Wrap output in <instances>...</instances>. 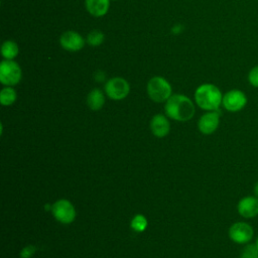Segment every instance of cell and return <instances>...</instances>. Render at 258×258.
I'll list each match as a JSON object with an SVG mask.
<instances>
[{
    "instance_id": "cell-18",
    "label": "cell",
    "mask_w": 258,
    "mask_h": 258,
    "mask_svg": "<svg viewBox=\"0 0 258 258\" xmlns=\"http://www.w3.org/2000/svg\"><path fill=\"white\" fill-rule=\"evenodd\" d=\"M131 228L136 232H143L147 228V219L143 215H136L131 221Z\"/></svg>"
},
{
    "instance_id": "cell-9",
    "label": "cell",
    "mask_w": 258,
    "mask_h": 258,
    "mask_svg": "<svg viewBox=\"0 0 258 258\" xmlns=\"http://www.w3.org/2000/svg\"><path fill=\"white\" fill-rule=\"evenodd\" d=\"M238 214L246 219H254L258 216V198L254 195L241 198L237 204Z\"/></svg>"
},
{
    "instance_id": "cell-2",
    "label": "cell",
    "mask_w": 258,
    "mask_h": 258,
    "mask_svg": "<svg viewBox=\"0 0 258 258\" xmlns=\"http://www.w3.org/2000/svg\"><path fill=\"white\" fill-rule=\"evenodd\" d=\"M197 105L206 111H216L222 105L223 95L220 89L213 84H203L195 92Z\"/></svg>"
},
{
    "instance_id": "cell-11",
    "label": "cell",
    "mask_w": 258,
    "mask_h": 258,
    "mask_svg": "<svg viewBox=\"0 0 258 258\" xmlns=\"http://www.w3.org/2000/svg\"><path fill=\"white\" fill-rule=\"evenodd\" d=\"M59 43L61 47L69 51L81 50L85 45V39L76 31H66L61 34L59 38Z\"/></svg>"
},
{
    "instance_id": "cell-22",
    "label": "cell",
    "mask_w": 258,
    "mask_h": 258,
    "mask_svg": "<svg viewBox=\"0 0 258 258\" xmlns=\"http://www.w3.org/2000/svg\"><path fill=\"white\" fill-rule=\"evenodd\" d=\"M253 195L258 198V180L254 183V186H253Z\"/></svg>"
},
{
    "instance_id": "cell-7",
    "label": "cell",
    "mask_w": 258,
    "mask_h": 258,
    "mask_svg": "<svg viewBox=\"0 0 258 258\" xmlns=\"http://www.w3.org/2000/svg\"><path fill=\"white\" fill-rule=\"evenodd\" d=\"M106 95L112 100H122L126 98L130 92L129 83L120 77L112 78L105 85Z\"/></svg>"
},
{
    "instance_id": "cell-23",
    "label": "cell",
    "mask_w": 258,
    "mask_h": 258,
    "mask_svg": "<svg viewBox=\"0 0 258 258\" xmlns=\"http://www.w3.org/2000/svg\"><path fill=\"white\" fill-rule=\"evenodd\" d=\"M254 243H255V245H256V247H257V249H258V236L255 238V241H254Z\"/></svg>"
},
{
    "instance_id": "cell-10",
    "label": "cell",
    "mask_w": 258,
    "mask_h": 258,
    "mask_svg": "<svg viewBox=\"0 0 258 258\" xmlns=\"http://www.w3.org/2000/svg\"><path fill=\"white\" fill-rule=\"evenodd\" d=\"M220 125V113L216 111H208L205 113L198 122V127L201 133L205 135L213 134Z\"/></svg>"
},
{
    "instance_id": "cell-4",
    "label": "cell",
    "mask_w": 258,
    "mask_h": 258,
    "mask_svg": "<svg viewBox=\"0 0 258 258\" xmlns=\"http://www.w3.org/2000/svg\"><path fill=\"white\" fill-rule=\"evenodd\" d=\"M228 236L232 242L239 245H245L253 240L254 228L247 222H235L230 226Z\"/></svg>"
},
{
    "instance_id": "cell-21",
    "label": "cell",
    "mask_w": 258,
    "mask_h": 258,
    "mask_svg": "<svg viewBox=\"0 0 258 258\" xmlns=\"http://www.w3.org/2000/svg\"><path fill=\"white\" fill-rule=\"evenodd\" d=\"M35 250H36V248H35L34 246L28 245V246L24 247V248L21 250V252H20V257H21V258H30V257L34 254Z\"/></svg>"
},
{
    "instance_id": "cell-16",
    "label": "cell",
    "mask_w": 258,
    "mask_h": 258,
    "mask_svg": "<svg viewBox=\"0 0 258 258\" xmlns=\"http://www.w3.org/2000/svg\"><path fill=\"white\" fill-rule=\"evenodd\" d=\"M17 95L13 88L11 87H5L0 92V103L3 106H9L12 105L16 101Z\"/></svg>"
},
{
    "instance_id": "cell-8",
    "label": "cell",
    "mask_w": 258,
    "mask_h": 258,
    "mask_svg": "<svg viewBox=\"0 0 258 258\" xmlns=\"http://www.w3.org/2000/svg\"><path fill=\"white\" fill-rule=\"evenodd\" d=\"M53 217L62 224H71L76 218V210L68 200H59L51 207Z\"/></svg>"
},
{
    "instance_id": "cell-13",
    "label": "cell",
    "mask_w": 258,
    "mask_h": 258,
    "mask_svg": "<svg viewBox=\"0 0 258 258\" xmlns=\"http://www.w3.org/2000/svg\"><path fill=\"white\" fill-rule=\"evenodd\" d=\"M87 11L96 17L104 16L110 6V0H85Z\"/></svg>"
},
{
    "instance_id": "cell-6",
    "label": "cell",
    "mask_w": 258,
    "mask_h": 258,
    "mask_svg": "<svg viewBox=\"0 0 258 258\" xmlns=\"http://www.w3.org/2000/svg\"><path fill=\"white\" fill-rule=\"evenodd\" d=\"M247 96L243 91L233 89L223 95L222 105L227 111L236 113L243 110L247 105Z\"/></svg>"
},
{
    "instance_id": "cell-20",
    "label": "cell",
    "mask_w": 258,
    "mask_h": 258,
    "mask_svg": "<svg viewBox=\"0 0 258 258\" xmlns=\"http://www.w3.org/2000/svg\"><path fill=\"white\" fill-rule=\"evenodd\" d=\"M248 82L252 87L258 88V66L253 67L249 71V73H248Z\"/></svg>"
},
{
    "instance_id": "cell-17",
    "label": "cell",
    "mask_w": 258,
    "mask_h": 258,
    "mask_svg": "<svg viewBox=\"0 0 258 258\" xmlns=\"http://www.w3.org/2000/svg\"><path fill=\"white\" fill-rule=\"evenodd\" d=\"M258 257V249L255 243L245 244L240 252L239 258H257Z\"/></svg>"
},
{
    "instance_id": "cell-3",
    "label": "cell",
    "mask_w": 258,
    "mask_h": 258,
    "mask_svg": "<svg viewBox=\"0 0 258 258\" xmlns=\"http://www.w3.org/2000/svg\"><path fill=\"white\" fill-rule=\"evenodd\" d=\"M147 93L152 101L161 103L171 96V86L164 78L153 77L147 84Z\"/></svg>"
},
{
    "instance_id": "cell-12",
    "label": "cell",
    "mask_w": 258,
    "mask_h": 258,
    "mask_svg": "<svg viewBox=\"0 0 258 258\" xmlns=\"http://www.w3.org/2000/svg\"><path fill=\"white\" fill-rule=\"evenodd\" d=\"M150 129L156 137H164L170 130V125L167 118L161 114H156L150 121Z\"/></svg>"
},
{
    "instance_id": "cell-15",
    "label": "cell",
    "mask_w": 258,
    "mask_h": 258,
    "mask_svg": "<svg viewBox=\"0 0 258 258\" xmlns=\"http://www.w3.org/2000/svg\"><path fill=\"white\" fill-rule=\"evenodd\" d=\"M18 45L13 40H6L2 43L1 54L5 59H13L18 54Z\"/></svg>"
},
{
    "instance_id": "cell-19",
    "label": "cell",
    "mask_w": 258,
    "mask_h": 258,
    "mask_svg": "<svg viewBox=\"0 0 258 258\" xmlns=\"http://www.w3.org/2000/svg\"><path fill=\"white\" fill-rule=\"evenodd\" d=\"M104 40V34L100 30H92L87 36V42L92 46L100 45Z\"/></svg>"
},
{
    "instance_id": "cell-5",
    "label": "cell",
    "mask_w": 258,
    "mask_h": 258,
    "mask_svg": "<svg viewBox=\"0 0 258 258\" xmlns=\"http://www.w3.org/2000/svg\"><path fill=\"white\" fill-rule=\"evenodd\" d=\"M21 69L13 59H4L0 63V82L11 87L17 85L21 80Z\"/></svg>"
},
{
    "instance_id": "cell-24",
    "label": "cell",
    "mask_w": 258,
    "mask_h": 258,
    "mask_svg": "<svg viewBox=\"0 0 258 258\" xmlns=\"http://www.w3.org/2000/svg\"><path fill=\"white\" fill-rule=\"evenodd\" d=\"M257 258H258V257H257Z\"/></svg>"
},
{
    "instance_id": "cell-14",
    "label": "cell",
    "mask_w": 258,
    "mask_h": 258,
    "mask_svg": "<svg viewBox=\"0 0 258 258\" xmlns=\"http://www.w3.org/2000/svg\"><path fill=\"white\" fill-rule=\"evenodd\" d=\"M105 103V96L100 89H93L87 97V104L93 111L100 110Z\"/></svg>"
},
{
    "instance_id": "cell-1",
    "label": "cell",
    "mask_w": 258,
    "mask_h": 258,
    "mask_svg": "<svg viewBox=\"0 0 258 258\" xmlns=\"http://www.w3.org/2000/svg\"><path fill=\"white\" fill-rule=\"evenodd\" d=\"M166 115L176 121L190 120L195 115V106L192 101L184 95H171L166 101L165 106Z\"/></svg>"
}]
</instances>
